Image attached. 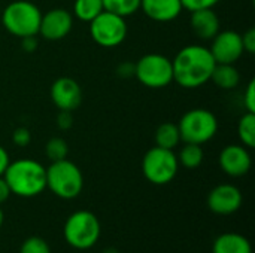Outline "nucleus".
<instances>
[{
    "instance_id": "0eeeda50",
    "label": "nucleus",
    "mask_w": 255,
    "mask_h": 253,
    "mask_svg": "<svg viewBox=\"0 0 255 253\" xmlns=\"http://www.w3.org/2000/svg\"><path fill=\"white\" fill-rule=\"evenodd\" d=\"M179 163L173 149H164L160 146L151 148L142 160L143 177L154 185H167L178 174Z\"/></svg>"
},
{
    "instance_id": "423d86ee",
    "label": "nucleus",
    "mask_w": 255,
    "mask_h": 253,
    "mask_svg": "<svg viewBox=\"0 0 255 253\" xmlns=\"http://www.w3.org/2000/svg\"><path fill=\"white\" fill-rule=\"evenodd\" d=\"M178 128L181 134V142L205 145L215 137L218 131V121L211 110L197 107L190 109L182 115L178 122Z\"/></svg>"
},
{
    "instance_id": "2eb2a0df",
    "label": "nucleus",
    "mask_w": 255,
    "mask_h": 253,
    "mask_svg": "<svg viewBox=\"0 0 255 253\" xmlns=\"http://www.w3.org/2000/svg\"><path fill=\"white\" fill-rule=\"evenodd\" d=\"M193 33L202 40H212L221 30V22L214 7L193 10L190 16Z\"/></svg>"
},
{
    "instance_id": "7ed1b4c3",
    "label": "nucleus",
    "mask_w": 255,
    "mask_h": 253,
    "mask_svg": "<svg viewBox=\"0 0 255 253\" xmlns=\"http://www.w3.org/2000/svg\"><path fill=\"white\" fill-rule=\"evenodd\" d=\"M42 12L33 1L15 0L10 1L1 12V24L7 33L15 37L37 36Z\"/></svg>"
},
{
    "instance_id": "f8f14e48",
    "label": "nucleus",
    "mask_w": 255,
    "mask_h": 253,
    "mask_svg": "<svg viewBox=\"0 0 255 253\" xmlns=\"http://www.w3.org/2000/svg\"><path fill=\"white\" fill-rule=\"evenodd\" d=\"M244 197L239 188L232 183H221L215 186L208 195V207L212 213L229 216L236 213L242 206Z\"/></svg>"
},
{
    "instance_id": "9d476101",
    "label": "nucleus",
    "mask_w": 255,
    "mask_h": 253,
    "mask_svg": "<svg viewBox=\"0 0 255 253\" xmlns=\"http://www.w3.org/2000/svg\"><path fill=\"white\" fill-rule=\"evenodd\" d=\"M217 64H235L244 55L242 34L235 30L218 31L209 48Z\"/></svg>"
},
{
    "instance_id": "1a4fd4ad",
    "label": "nucleus",
    "mask_w": 255,
    "mask_h": 253,
    "mask_svg": "<svg viewBox=\"0 0 255 253\" xmlns=\"http://www.w3.org/2000/svg\"><path fill=\"white\" fill-rule=\"evenodd\" d=\"M91 39L102 48L120 46L127 37L126 18L103 10L90 22Z\"/></svg>"
},
{
    "instance_id": "9b49d317",
    "label": "nucleus",
    "mask_w": 255,
    "mask_h": 253,
    "mask_svg": "<svg viewBox=\"0 0 255 253\" xmlns=\"http://www.w3.org/2000/svg\"><path fill=\"white\" fill-rule=\"evenodd\" d=\"M73 27V15L61 7L51 9L42 13L39 33L45 40L57 42L64 39Z\"/></svg>"
},
{
    "instance_id": "6ab92c4d",
    "label": "nucleus",
    "mask_w": 255,
    "mask_h": 253,
    "mask_svg": "<svg viewBox=\"0 0 255 253\" xmlns=\"http://www.w3.org/2000/svg\"><path fill=\"white\" fill-rule=\"evenodd\" d=\"M154 139H155V146H160L164 149H175L181 143V134H179L178 124L163 122L155 130Z\"/></svg>"
},
{
    "instance_id": "aec40b11",
    "label": "nucleus",
    "mask_w": 255,
    "mask_h": 253,
    "mask_svg": "<svg viewBox=\"0 0 255 253\" xmlns=\"http://www.w3.org/2000/svg\"><path fill=\"white\" fill-rule=\"evenodd\" d=\"M176 157H178L179 166H184L188 170H194L202 166L205 154H203L202 145L185 143L182 146V149L179 151V155H176Z\"/></svg>"
},
{
    "instance_id": "cd10ccee",
    "label": "nucleus",
    "mask_w": 255,
    "mask_h": 253,
    "mask_svg": "<svg viewBox=\"0 0 255 253\" xmlns=\"http://www.w3.org/2000/svg\"><path fill=\"white\" fill-rule=\"evenodd\" d=\"M31 140V134H30V130L25 128V127H18L13 130L12 133V142L16 145V146H27Z\"/></svg>"
},
{
    "instance_id": "ddd939ff",
    "label": "nucleus",
    "mask_w": 255,
    "mask_h": 253,
    "mask_svg": "<svg viewBox=\"0 0 255 253\" xmlns=\"http://www.w3.org/2000/svg\"><path fill=\"white\" fill-rule=\"evenodd\" d=\"M221 170L230 177H242L245 176L253 164L248 148L244 145H227L218 158Z\"/></svg>"
},
{
    "instance_id": "a878e982",
    "label": "nucleus",
    "mask_w": 255,
    "mask_h": 253,
    "mask_svg": "<svg viewBox=\"0 0 255 253\" xmlns=\"http://www.w3.org/2000/svg\"><path fill=\"white\" fill-rule=\"evenodd\" d=\"M221 0H181L182 7L193 12V10H199V9H208V7H214L215 4H218Z\"/></svg>"
},
{
    "instance_id": "b1692460",
    "label": "nucleus",
    "mask_w": 255,
    "mask_h": 253,
    "mask_svg": "<svg viewBox=\"0 0 255 253\" xmlns=\"http://www.w3.org/2000/svg\"><path fill=\"white\" fill-rule=\"evenodd\" d=\"M45 154L51 160V163L67 158V154H69L67 142L64 139H61V137H52V139H49L48 143H46V146H45Z\"/></svg>"
},
{
    "instance_id": "7c9ffc66",
    "label": "nucleus",
    "mask_w": 255,
    "mask_h": 253,
    "mask_svg": "<svg viewBox=\"0 0 255 253\" xmlns=\"http://www.w3.org/2000/svg\"><path fill=\"white\" fill-rule=\"evenodd\" d=\"M9 195H10V189L6 183V180L3 179V176H0V206L7 201Z\"/></svg>"
},
{
    "instance_id": "bb28decb",
    "label": "nucleus",
    "mask_w": 255,
    "mask_h": 253,
    "mask_svg": "<svg viewBox=\"0 0 255 253\" xmlns=\"http://www.w3.org/2000/svg\"><path fill=\"white\" fill-rule=\"evenodd\" d=\"M244 106L247 112L255 113V79H251L244 92Z\"/></svg>"
},
{
    "instance_id": "c85d7f7f",
    "label": "nucleus",
    "mask_w": 255,
    "mask_h": 253,
    "mask_svg": "<svg viewBox=\"0 0 255 253\" xmlns=\"http://www.w3.org/2000/svg\"><path fill=\"white\" fill-rule=\"evenodd\" d=\"M242 45H244V51L248 54H254L255 52V28H248L244 34H242Z\"/></svg>"
},
{
    "instance_id": "4be33fe9",
    "label": "nucleus",
    "mask_w": 255,
    "mask_h": 253,
    "mask_svg": "<svg viewBox=\"0 0 255 253\" xmlns=\"http://www.w3.org/2000/svg\"><path fill=\"white\" fill-rule=\"evenodd\" d=\"M238 136L241 143L248 148L253 149L255 146V113L247 112L241 116L239 122H238Z\"/></svg>"
},
{
    "instance_id": "4468645a",
    "label": "nucleus",
    "mask_w": 255,
    "mask_h": 253,
    "mask_svg": "<svg viewBox=\"0 0 255 253\" xmlns=\"http://www.w3.org/2000/svg\"><path fill=\"white\" fill-rule=\"evenodd\" d=\"M51 100L60 110L73 112L82 101V89L75 79L63 76L51 85Z\"/></svg>"
},
{
    "instance_id": "f3484780",
    "label": "nucleus",
    "mask_w": 255,
    "mask_h": 253,
    "mask_svg": "<svg viewBox=\"0 0 255 253\" xmlns=\"http://www.w3.org/2000/svg\"><path fill=\"white\" fill-rule=\"evenodd\" d=\"M212 253H253V249L248 239L242 234L226 233L214 242Z\"/></svg>"
},
{
    "instance_id": "412c9836",
    "label": "nucleus",
    "mask_w": 255,
    "mask_h": 253,
    "mask_svg": "<svg viewBox=\"0 0 255 253\" xmlns=\"http://www.w3.org/2000/svg\"><path fill=\"white\" fill-rule=\"evenodd\" d=\"M103 10L102 0H75L73 3V15L84 22H91Z\"/></svg>"
},
{
    "instance_id": "dca6fc26",
    "label": "nucleus",
    "mask_w": 255,
    "mask_h": 253,
    "mask_svg": "<svg viewBox=\"0 0 255 253\" xmlns=\"http://www.w3.org/2000/svg\"><path fill=\"white\" fill-rule=\"evenodd\" d=\"M142 12L152 21L170 22L182 13L181 0H140Z\"/></svg>"
},
{
    "instance_id": "39448f33",
    "label": "nucleus",
    "mask_w": 255,
    "mask_h": 253,
    "mask_svg": "<svg viewBox=\"0 0 255 253\" xmlns=\"http://www.w3.org/2000/svg\"><path fill=\"white\" fill-rule=\"evenodd\" d=\"M63 233L70 248L76 251H88L99 242L102 227L94 213L88 210H78L67 218Z\"/></svg>"
},
{
    "instance_id": "6e6552de",
    "label": "nucleus",
    "mask_w": 255,
    "mask_h": 253,
    "mask_svg": "<svg viewBox=\"0 0 255 253\" xmlns=\"http://www.w3.org/2000/svg\"><path fill=\"white\" fill-rule=\"evenodd\" d=\"M134 76L146 88H166L173 82L172 60L163 54H146L134 64Z\"/></svg>"
},
{
    "instance_id": "a211bd4d",
    "label": "nucleus",
    "mask_w": 255,
    "mask_h": 253,
    "mask_svg": "<svg viewBox=\"0 0 255 253\" xmlns=\"http://www.w3.org/2000/svg\"><path fill=\"white\" fill-rule=\"evenodd\" d=\"M211 81L221 89H233L241 82V73L235 64H215Z\"/></svg>"
},
{
    "instance_id": "c756f323",
    "label": "nucleus",
    "mask_w": 255,
    "mask_h": 253,
    "mask_svg": "<svg viewBox=\"0 0 255 253\" xmlns=\"http://www.w3.org/2000/svg\"><path fill=\"white\" fill-rule=\"evenodd\" d=\"M57 124L61 130H67L72 127V112L60 110V115L57 118Z\"/></svg>"
},
{
    "instance_id": "473e14b6",
    "label": "nucleus",
    "mask_w": 255,
    "mask_h": 253,
    "mask_svg": "<svg viewBox=\"0 0 255 253\" xmlns=\"http://www.w3.org/2000/svg\"><path fill=\"white\" fill-rule=\"evenodd\" d=\"M37 46V39L36 36H28V37H22V48L27 51V52H31L34 51Z\"/></svg>"
},
{
    "instance_id": "20e7f679",
    "label": "nucleus",
    "mask_w": 255,
    "mask_h": 253,
    "mask_svg": "<svg viewBox=\"0 0 255 253\" xmlns=\"http://www.w3.org/2000/svg\"><path fill=\"white\" fill-rule=\"evenodd\" d=\"M46 188L58 198H76L84 188V176L81 169L67 158L52 161L49 167H46Z\"/></svg>"
},
{
    "instance_id": "f03ea898",
    "label": "nucleus",
    "mask_w": 255,
    "mask_h": 253,
    "mask_svg": "<svg viewBox=\"0 0 255 253\" xmlns=\"http://www.w3.org/2000/svg\"><path fill=\"white\" fill-rule=\"evenodd\" d=\"M10 194L31 198L46 189V169L36 160L22 158L9 163L3 173Z\"/></svg>"
},
{
    "instance_id": "f704fd0d",
    "label": "nucleus",
    "mask_w": 255,
    "mask_h": 253,
    "mask_svg": "<svg viewBox=\"0 0 255 253\" xmlns=\"http://www.w3.org/2000/svg\"><path fill=\"white\" fill-rule=\"evenodd\" d=\"M105 253H118V252H117L115 249H106V251H105Z\"/></svg>"
},
{
    "instance_id": "72a5a7b5",
    "label": "nucleus",
    "mask_w": 255,
    "mask_h": 253,
    "mask_svg": "<svg viewBox=\"0 0 255 253\" xmlns=\"http://www.w3.org/2000/svg\"><path fill=\"white\" fill-rule=\"evenodd\" d=\"M3 221H4V215H3V210H1V207H0V227L3 225Z\"/></svg>"
},
{
    "instance_id": "f257e3e1",
    "label": "nucleus",
    "mask_w": 255,
    "mask_h": 253,
    "mask_svg": "<svg viewBox=\"0 0 255 253\" xmlns=\"http://www.w3.org/2000/svg\"><path fill=\"white\" fill-rule=\"evenodd\" d=\"M215 60L203 45L184 46L172 60L173 82L187 89H194L211 81Z\"/></svg>"
},
{
    "instance_id": "5701e85b",
    "label": "nucleus",
    "mask_w": 255,
    "mask_h": 253,
    "mask_svg": "<svg viewBox=\"0 0 255 253\" xmlns=\"http://www.w3.org/2000/svg\"><path fill=\"white\" fill-rule=\"evenodd\" d=\"M103 9L123 18L131 16L140 9V0H102Z\"/></svg>"
},
{
    "instance_id": "2f4dec72",
    "label": "nucleus",
    "mask_w": 255,
    "mask_h": 253,
    "mask_svg": "<svg viewBox=\"0 0 255 253\" xmlns=\"http://www.w3.org/2000/svg\"><path fill=\"white\" fill-rule=\"evenodd\" d=\"M9 163H10L9 154H7V151L0 145V176H3V173H4V170L7 169Z\"/></svg>"
},
{
    "instance_id": "393cba45",
    "label": "nucleus",
    "mask_w": 255,
    "mask_h": 253,
    "mask_svg": "<svg viewBox=\"0 0 255 253\" xmlns=\"http://www.w3.org/2000/svg\"><path fill=\"white\" fill-rule=\"evenodd\" d=\"M19 253H51V248L40 237H28L21 245Z\"/></svg>"
}]
</instances>
